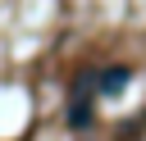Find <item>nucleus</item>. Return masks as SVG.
Here are the masks:
<instances>
[{"label": "nucleus", "instance_id": "f257e3e1", "mask_svg": "<svg viewBox=\"0 0 146 141\" xmlns=\"http://www.w3.org/2000/svg\"><path fill=\"white\" fill-rule=\"evenodd\" d=\"M91 123V105H87V82H78L73 86V105H68V127H87Z\"/></svg>", "mask_w": 146, "mask_h": 141}, {"label": "nucleus", "instance_id": "f03ea898", "mask_svg": "<svg viewBox=\"0 0 146 141\" xmlns=\"http://www.w3.org/2000/svg\"><path fill=\"white\" fill-rule=\"evenodd\" d=\"M128 86V68H105V77H100V96H119Z\"/></svg>", "mask_w": 146, "mask_h": 141}]
</instances>
